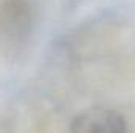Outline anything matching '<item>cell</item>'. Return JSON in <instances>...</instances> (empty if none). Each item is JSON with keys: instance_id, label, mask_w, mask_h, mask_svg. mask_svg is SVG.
<instances>
[{"instance_id": "obj_1", "label": "cell", "mask_w": 135, "mask_h": 133, "mask_svg": "<svg viewBox=\"0 0 135 133\" xmlns=\"http://www.w3.org/2000/svg\"><path fill=\"white\" fill-rule=\"evenodd\" d=\"M69 129L77 133H119L127 129V124L126 117L119 111L105 106H94L75 114Z\"/></svg>"}]
</instances>
